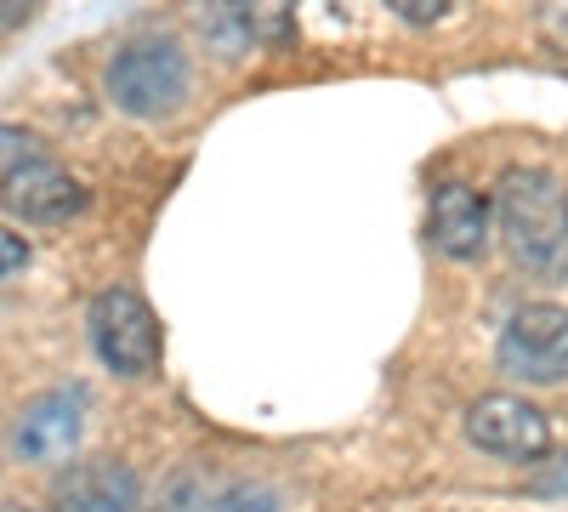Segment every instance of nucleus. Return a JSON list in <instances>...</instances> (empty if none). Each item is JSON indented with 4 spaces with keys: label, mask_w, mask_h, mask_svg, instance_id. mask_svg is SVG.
Returning a JSON list of instances; mask_svg holds the SVG:
<instances>
[{
    "label": "nucleus",
    "mask_w": 568,
    "mask_h": 512,
    "mask_svg": "<svg viewBox=\"0 0 568 512\" xmlns=\"http://www.w3.org/2000/svg\"><path fill=\"white\" fill-rule=\"evenodd\" d=\"M495 228L517 268L546 285H568V182L540 165H517L500 177Z\"/></svg>",
    "instance_id": "f257e3e1"
},
{
    "label": "nucleus",
    "mask_w": 568,
    "mask_h": 512,
    "mask_svg": "<svg viewBox=\"0 0 568 512\" xmlns=\"http://www.w3.org/2000/svg\"><path fill=\"white\" fill-rule=\"evenodd\" d=\"M187 98V52L176 40H131L109 63V103L131 120H165Z\"/></svg>",
    "instance_id": "f03ea898"
},
{
    "label": "nucleus",
    "mask_w": 568,
    "mask_h": 512,
    "mask_svg": "<svg viewBox=\"0 0 568 512\" xmlns=\"http://www.w3.org/2000/svg\"><path fill=\"white\" fill-rule=\"evenodd\" d=\"M85 331L114 377H154L160 370V319L131 285H109L91 297Z\"/></svg>",
    "instance_id": "7ed1b4c3"
},
{
    "label": "nucleus",
    "mask_w": 568,
    "mask_h": 512,
    "mask_svg": "<svg viewBox=\"0 0 568 512\" xmlns=\"http://www.w3.org/2000/svg\"><path fill=\"white\" fill-rule=\"evenodd\" d=\"M500 370L524 388H557L568 382V308L562 302H524L495 348Z\"/></svg>",
    "instance_id": "20e7f679"
},
{
    "label": "nucleus",
    "mask_w": 568,
    "mask_h": 512,
    "mask_svg": "<svg viewBox=\"0 0 568 512\" xmlns=\"http://www.w3.org/2000/svg\"><path fill=\"white\" fill-rule=\"evenodd\" d=\"M466 439L500 461H540L551 450V415L524 393H484L466 410Z\"/></svg>",
    "instance_id": "39448f33"
},
{
    "label": "nucleus",
    "mask_w": 568,
    "mask_h": 512,
    "mask_svg": "<svg viewBox=\"0 0 568 512\" xmlns=\"http://www.w3.org/2000/svg\"><path fill=\"white\" fill-rule=\"evenodd\" d=\"M0 205L23 222H69L85 211V189L45 154L18 160L12 171H0Z\"/></svg>",
    "instance_id": "423d86ee"
},
{
    "label": "nucleus",
    "mask_w": 568,
    "mask_h": 512,
    "mask_svg": "<svg viewBox=\"0 0 568 512\" xmlns=\"http://www.w3.org/2000/svg\"><path fill=\"white\" fill-rule=\"evenodd\" d=\"M489 234H495V205L460 177L438 182L433 211H426V240H433L449 262H471V257L489 251Z\"/></svg>",
    "instance_id": "0eeeda50"
},
{
    "label": "nucleus",
    "mask_w": 568,
    "mask_h": 512,
    "mask_svg": "<svg viewBox=\"0 0 568 512\" xmlns=\"http://www.w3.org/2000/svg\"><path fill=\"white\" fill-rule=\"evenodd\" d=\"M85 404H91V399H85L80 382L29 399L23 415H18V433H12L18 455H23V461H63V455H74V444H80V433H85Z\"/></svg>",
    "instance_id": "6e6552de"
},
{
    "label": "nucleus",
    "mask_w": 568,
    "mask_h": 512,
    "mask_svg": "<svg viewBox=\"0 0 568 512\" xmlns=\"http://www.w3.org/2000/svg\"><path fill=\"white\" fill-rule=\"evenodd\" d=\"M142 479L125 461H80L58 484V512H136Z\"/></svg>",
    "instance_id": "1a4fd4ad"
},
{
    "label": "nucleus",
    "mask_w": 568,
    "mask_h": 512,
    "mask_svg": "<svg viewBox=\"0 0 568 512\" xmlns=\"http://www.w3.org/2000/svg\"><path fill=\"white\" fill-rule=\"evenodd\" d=\"M29 240L23 234H12V228H0V285H12V279H23V268H29Z\"/></svg>",
    "instance_id": "9d476101"
},
{
    "label": "nucleus",
    "mask_w": 568,
    "mask_h": 512,
    "mask_svg": "<svg viewBox=\"0 0 568 512\" xmlns=\"http://www.w3.org/2000/svg\"><path fill=\"white\" fill-rule=\"evenodd\" d=\"M211 512H278V506H273V490H262V484H256V490H251V484H233Z\"/></svg>",
    "instance_id": "9b49d317"
},
{
    "label": "nucleus",
    "mask_w": 568,
    "mask_h": 512,
    "mask_svg": "<svg viewBox=\"0 0 568 512\" xmlns=\"http://www.w3.org/2000/svg\"><path fill=\"white\" fill-rule=\"evenodd\" d=\"M387 7H393L404 23H444L455 0H387Z\"/></svg>",
    "instance_id": "f8f14e48"
},
{
    "label": "nucleus",
    "mask_w": 568,
    "mask_h": 512,
    "mask_svg": "<svg viewBox=\"0 0 568 512\" xmlns=\"http://www.w3.org/2000/svg\"><path fill=\"white\" fill-rule=\"evenodd\" d=\"M29 154H40V149H34V137L18 131V126H0V171H12V165L29 160Z\"/></svg>",
    "instance_id": "ddd939ff"
},
{
    "label": "nucleus",
    "mask_w": 568,
    "mask_h": 512,
    "mask_svg": "<svg viewBox=\"0 0 568 512\" xmlns=\"http://www.w3.org/2000/svg\"><path fill=\"white\" fill-rule=\"evenodd\" d=\"M34 18V7L29 0H0V34H12V29H23Z\"/></svg>",
    "instance_id": "4468645a"
},
{
    "label": "nucleus",
    "mask_w": 568,
    "mask_h": 512,
    "mask_svg": "<svg viewBox=\"0 0 568 512\" xmlns=\"http://www.w3.org/2000/svg\"><path fill=\"white\" fill-rule=\"evenodd\" d=\"M535 490H540V495H562V490H568V455H557V468H546V473L535 479Z\"/></svg>",
    "instance_id": "2eb2a0df"
}]
</instances>
